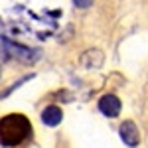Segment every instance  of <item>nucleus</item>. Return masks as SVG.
I'll use <instances>...</instances> for the list:
<instances>
[{"mask_svg":"<svg viewBox=\"0 0 148 148\" xmlns=\"http://www.w3.org/2000/svg\"><path fill=\"white\" fill-rule=\"evenodd\" d=\"M0 73H2V71H0Z\"/></svg>","mask_w":148,"mask_h":148,"instance_id":"nucleus-9","label":"nucleus"},{"mask_svg":"<svg viewBox=\"0 0 148 148\" xmlns=\"http://www.w3.org/2000/svg\"><path fill=\"white\" fill-rule=\"evenodd\" d=\"M30 79H34V73H30V75H26V77H22L20 81H16V83H14L12 87H8V89H6L4 93H0V99H4V97H8V95H10V93L14 91V89H18V87H20L22 83H26V81H30Z\"/></svg>","mask_w":148,"mask_h":148,"instance_id":"nucleus-7","label":"nucleus"},{"mask_svg":"<svg viewBox=\"0 0 148 148\" xmlns=\"http://www.w3.org/2000/svg\"><path fill=\"white\" fill-rule=\"evenodd\" d=\"M32 138V123L28 116L12 113L0 119V146H20Z\"/></svg>","mask_w":148,"mask_h":148,"instance_id":"nucleus-1","label":"nucleus"},{"mask_svg":"<svg viewBox=\"0 0 148 148\" xmlns=\"http://www.w3.org/2000/svg\"><path fill=\"white\" fill-rule=\"evenodd\" d=\"M99 111L109 119H114L121 114V99L116 95H103L99 101Z\"/></svg>","mask_w":148,"mask_h":148,"instance_id":"nucleus-3","label":"nucleus"},{"mask_svg":"<svg viewBox=\"0 0 148 148\" xmlns=\"http://www.w3.org/2000/svg\"><path fill=\"white\" fill-rule=\"evenodd\" d=\"M73 4H75L77 8H89L93 4V0H73Z\"/></svg>","mask_w":148,"mask_h":148,"instance_id":"nucleus-8","label":"nucleus"},{"mask_svg":"<svg viewBox=\"0 0 148 148\" xmlns=\"http://www.w3.org/2000/svg\"><path fill=\"white\" fill-rule=\"evenodd\" d=\"M2 44H4L6 51L14 59H18L22 63H34L36 59L40 57V49H36V47H28V46H22V44H16V42H10L8 38H4Z\"/></svg>","mask_w":148,"mask_h":148,"instance_id":"nucleus-2","label":"nucleus"},{"mask_svg":"<svg viewBox=\"0 0 148 148\" xmlns=\"http://www.w3.org/2000/svg\"><path fill=\"white\" fill-rule=\"evenodd\" d=\"M61 119H63V113H61V109L56 107V105L46 107V109L42 111V123L47 125V126H57L61 123Z\"/></svg>","mask_w":148,"mask_h":148,"instance_id":"nucleus-6","label":"nucleus"},{"mask_svg":"<svg viewBox=\"0 0 148 148\" xmlns=\"http://www.w3.org/2000/svg\"><path fill=\"white\" fill-rule=\"evenodd\" d=\"M119 134H121V138H123V142H125L126 146H136L138 142H140L138 128L132 121H125L121 125V128H119Z\"/></svg>","mask_w":148,"mask_h":148,"instance_id":"nucleus-4","label":"nucleus"},{"mask_svg":"<svg viewBox=\"0 0 148 148\" xmlns=\"http://www.w3.org/2000/svg\"><path fill=\"white\" fill-rule=\"evenodd\" d=\"M81 65L85 69H97L103 65V53L101 49H87L81 56Z\"/></svg>","mask_w":148,"mask_h":148,"instance_id":"nucleus-5","label":"nucleus"}]
</instances>
